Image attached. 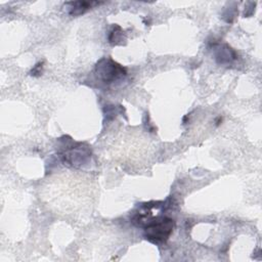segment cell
<instances>
[{
    "mask_svg": "<svg viewBox=\"0 0 262 262\" xmlns=\"http://www.w3.org/2000/svg\"><path fill=\"white\" fill-rule=\"evenodd\" d=\"M174 220L168 217L160 216L154 219L144 227V237L154 244H163L167 242L173 232Z\"/></svg>",
    "mask_w": 262,
    "mask_h": 262,
    "instance_id": "cell-1",
    "label": "cell"
},
{
    "mask_svg": "<svg viewBox=\"0 0 262 262\" xmlns=\"http://www.w3.org/2000/svg\"><path fill=\"white\" fill-rule=\"evenodd\" d=\"M96 77L104 84L115 83L127 75L126 69L113 60L111 57H103L95 66Z\"/></svg>",
    "mask_w": 262,
    "mask_h": 262,
    "instance_id": "cell-2",
    "label": "cell"
},
{
    "mask_svg": "<svg viewBox=\"0 0 262 262\" xmlns=\"http://www.w3.org/2000/svg\"><path fill=\"white\" fill-rule=\"evenodd\" d=\"M63 163L74 166L80 167L90 160L91 158V150L89 147L82 143H77L76 145H72L69 148H66L60 156Z\"/></svg>",
    "mask_w": 262,
    "mask_h": 262,
    "instance_id": "cell-3",
    "label": "cell"
},
{
    "mask_svg": "<svg viewBox=\"0 0 262 262\" xmlns=\"http://www.w3.org/2000/svg\"><path fill=\"white\" fill-rule=\"evenodd\" d=\"M215 59L220 64H229L236 59V52L227 44L218 45L215 48Z\"/></svg>",
    "mask_w": 262,
    "mask_h": 262,
    "instance_id": "cell-4",
    "label": "cell"
},
{
    "mask_svg": "<svg viewBox=\"0 0 262 262\" xmlns=\"http://www.w3.org/2000/svg\"><path fill=\"white\" fill-rule=\"evenodd\" d=\"M100 4L99 2L95 1H70L64 4V8H67L68 12L72 16L81 15L90 9L94 5Z\"/></svg>",
    "mask_w": 262,
    "mask_h": 262,
    "instance_id": "cell-5",
    "label": "cell"
},
{
    "mask_svg": "<svg viewBox=\"0 0 262 262\" xmlns=\"http://www.w3.org/2000/svg\"><path fill=\"white\" fill-rule=\"evenodd\" d=\"M123 37V30L121 29V27L115 25L113 26L112 30L110 31V35H108V41L112 44H117L119 41L122 40Z\"/></svg>",
    "mask_w": 262,
    "mask_h": 262,
    "instance_id": "cell-6",
    "label": "cell"
},
{
    "mask_svg": "<svg viewBox=\"0 0 262 262\" xmlns=\"http://www.w3.org/2000/svg\"><path fill=\"white\" fill-rule=\"evenodd\" d=\"M43 62H38L36 66H34V68L32 69V71L30 72L31 76H39L42 73V68H43Z\"/></svg>",
    "mask_w": 262,
    "mask_h": 262,
    "instance_id": "cell-7",
    "label": "cell"
},
{
    "mask_svg": "<svg viewBox=\"0 0 262 262\" xmlns=\"http://www.w3.org/2000/svg\"><path fill=\"white\" fill-rule=\"evenodd\" d=\"M221 122H222V118H221V117H218V119L216 120V125H219Z\"/></svg>",
    "mask_w": 262,
    "mask_h": 262,
    "instance_id": "cell-8",
    "label": "cell"
}]
</instances>
